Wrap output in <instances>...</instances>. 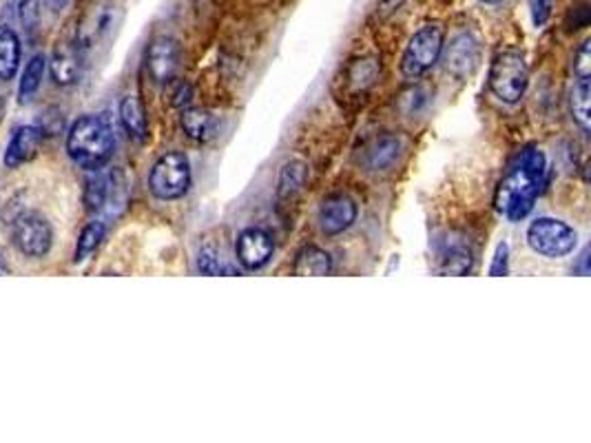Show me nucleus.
<instances>
[{
	"mask_svg": "<svg viewBox=\"0 0 591 443\" xmlns=\"http://www.w3.org/2000/svg\"><path fill=\"white\" fill-rule=\"evenodd\" d=\"M191 182H193V173H191V160L186 153L171 151L157 158L148 173V191L153 197L162 202L180 200L189 194Z\"/></svg>",
	"mask_w": 591,
	"mask_h": 443,
	"instance_id": "3",
	"label": "nucleus"
},
{
	"mask_svg": "<svg viewBox=\"0 0 591 443\" xmlns=\"http://www.w3.org/2000/svg\"><path fill=\"white\" fill-rule=\"evenodd\" d=\"M441 54H443V27L427 23L407 42L401 56V74L406 78H419L436 65Z\"/></svg>",
	"mask_w": 591,
	"mask_h": 443,
	"instance_id": "5",
	"label": "nucleus"
},
{
	"mask_svg": "<svg viewBox=\"0 0 591 443\" xmlns=\"http://www.w3.org/2000/svg\"><path fill=\"white\" fill-rule=\"evenodd\" d=\"M182 129L195 142H209L218 136V118L204 109H184L180 118Z\"/></svg>",
	"mask_w": 591,
	"mask_h": 443,
	"instance_id": "15",
	"label": "nucleus"
},
{
	"mask_svg": "<svg viewBox=\"0 0 591 443\" xmlns=\"http://www.w3.org/2000/svg\"><path fill=\"white\" fill-rule=\"evenodd\" d=\"M480 62V41L474 32L463 29L454 33L445 47V67L454 78H470L479 69Z\"/></svg>",
	"mask_w": 591,
	"mask_h": 443,
	"instance_id": "9",
	"label": "nucleus"
},
{
	"mask_svg": "<svg viewBox=\"0 0 591 443\" xmlns=\"http://www.w3.org/2000/svg\"><path fill=\"white\" fill-rule=\"evenodd\" d=\"M333 273V258L328 250L319 247H306L295 259V276H330Z\"/></svg>",
	"mask_w": 591,
	"mask_h": 443,
	"instance_id": "17",
	"label": "nucleus"
},
{
	"mask_svg": "<svg viewBox=\"0 0 591 443\" xmlns=\"http://www.w3.org/2000/svg\"><path fill=\"white\" fill-rule=\"evenodd\" d=\"M309 180V167L301 160H291L282 167L280 180H277V197L280 200H292Z\"/></svg>",
	"mask_w": 591,
	"mask_h": 443,
	"instance_id": "19",
	"label": "nucleus"
},
{
	"mask_svg": "<svg viewBox=\"0 0 591 443\" xmlns=\"http://www.w3.org/2000/svg\"><path fill=\"white\" fill-rule=\"evenodd\" d=\"M527 244L542 258L556 259L574 253L578 235L563 220L536 218L527 229Z\"/></svg>",
	"mask_w": 591,
	"mask_h": 443,
	"instance_id": "6",
	"label": "nucleus"
},
{
	"mask_svg": "<svg viewBox=\"0 0 591 443\" xmlns=\"http://www.w3.org/2000/svg\"><path fill=\"white\" fill-rule=\"evenodd\" d=\"M113 149L115 133L104 115H80L67 133V153L86 171L107 165Z\"/></svg>",
	"mask_w": 591,
	"mask_h": 443,
	"instance_id": "2",
	"label": "nucleus"
},
{
	"mask_svg": "<svg viewBox=\"0 0 591 443\" xmlns=\"http://www.w3.org/2000/svg\"><path fill=\"white\" fill-rule=\"evenodd\" d=\"M18 16H21L22 29L31 33L40 23V0H21L18 3Z\"/></svg>",
	"mask_w": 591,
	"mask_h": 443,
	"instance_id": "26",
	"label": "nucleus"
},
{
	"mask_svg": "<svg viewBox=\"0 0 591 443\" xmlns=\"http://www.w3.org/2000/svg\"><path fill=\"white\" fill-rule=\"evenodd\" d=\"M104 233H107V224H104L103 220L89 222V224L85 226L83 233H80V238H78V247H76L74 262L80 264V262H85L89 255H94L95 249L103 244Z\"/></svg>",
	"mask_w": 591,
	"mask_h": 443,
	"instance_id": "24",
	"label": "nucleus"
},
{
	"mask_svg": "<svg viewBox=\"0 0 591 443\" xmlns=\"http://www.w3.org/2000/svg\"><path fill=\"white\" fill-rule=\"evenodd\" d=\"M479 3H483V5H498V3H503V0H479Z\"/></svg>",
	"mask_w": 591,
	"mask_h": 443,
	"instance_id": "32",
	"label": "nucleus"
},
{
	"mask_svg": "<svg viewBox=\"0 0 591 443\" xmlns=\"http://www.w3.org/2000/svg\"><path fill=\"white\" fill-rule=\"evenodd\" d=\"M545 153L536 147L525 149L498 186L497 209L512 222L527 218L545 185Z\"/></svg>",
	"mask_w": 591,
	"mask_h": 443,
	"instance_id": "1",
	"label": "nucleus"
},
{
	"mask_svg": "<svg viewBox=\"0 0 591 443\" xmlns=\"http://www.w3.org/2000/svg\"><path fill=\"white\" fill-rule=\"evenodd\" d=\"M574 76H576V78H580V80H591V47H589V41H585L583 47L576 51Z\"/></svg>",
	"mask_w": 591,
	"mask_h": 443,
	"instance_id": "27",
	"label": "nucleus"
},
{
	"mask_svg": "<svg viewBox=\"0 0 591 443\" xmlns=\"http://www.w3.org/2000/svg\"><path fill=\"white\" fill-rule=\"evenodd\" d=\"M45 67H47L45 56H33L31 60L27 62L25 71H22L21 76V83H18V100H21L22 104L29 103L31 95H36L38 89H40L42 76H45Z\"/></svg>",
	"mask_w": 591,
	"mask_h": 443,
	"instance_id": "23",
	"label": "nucleus"
},
{
	"mask_svg": "<svg viewBox=\"0 0 591 443\" xmlns=\"http://www.w3.org/2000/svg\"><path fill=\"white\" fill-rule=\"evenodd\" d=\"M527 85H530V69H527L525 58L518 51L507 50L494 58L492 69H489V89L501 103H521Z\"/></svg>",
	"mask_w": 591,
	"mask_h": 443,
	"instance_id": "4",
	"label": "nucleus"
},
{
	"mask_svg": "<svg viewBox=\"0 0 591 443\" xmlns=\"http://www.w3.org/2000/svg\"><path fill=\"white\" fill-rule=\"evenodd\" d=\"M191 100V86L189 85H177V91L173 94V104H177V107H182V104H186Z\"/></svg>",
	"mask_w": 591,
	"mask_h": 443,
	"instance_id": "30",
	"label": "nucleus"
},
{
	"mask_svg": "<svg viewBox=\"0 0 591 443\" xmlns=\"http://www.w3.org/2000/svg\"><path fill=\"white\" fill-rule=\"evenodd\" d=\"M71 0H45V5H47V9H49L51 14H58V12H62V9L67 7V5H69Z\"/></svg>",
	"mask_w": 591,
	"mask_h": 443,
	"instance_id": "31",
	"label": "nucleus"
},
{
	"mask_svg": "<svg viewBox=\"0 0 591 443\" xmlns=\"http://www.w3.org/2000/svg\"><path fill=\"white\" fill-rule=\"evenodd\" d=\"M354 220H357V204H354L353 197L344 194L326 197L324 204L319 206V215H317L324 235L344 233L354 224Z\"/></svg>",
	"mask_w": 591,
	"mask_h": 443,
	"instance_id": "12",
	"label": "nucleus"
},
{
	"mask_svg": "<svg viewBox=\"0 0 591 443\" xmlns=\"http://www.w3.org/2000/svg\"><path fill=\"white\" fill-rule=\"evenodd\" d=\"M42 131L31 124H22L9 138L7 149H4V167L7 168H18L25 162L36 158L38 147H40Z\"/></svg>",
	"mask_w": 591,
	"mask_h": 443,
	"instance_id": "14",
	"label": "nucleus"
},
{
	"mask_svg": "<svg viewBox=\"0 0 591 443\" xmlns=\"http://www.w3.org/2000/svg\"><path fill=\"white\" fill-rule=\"evenodd\" d=\"M197 271L201 276H239L230 264H226L213 249L204 247L197 255Z\"/></svg>",
	"mask_w": 591,
	"mask_h": 443,
	"instance_id": "25",
	"label": "nucleus"
},
{
	"mask_svg": "<svg viewBox=\"0 0 591 443\" xmlns=\"http://www.w3.org/2000/svg\"><path fill=\"white\" fill-rule=\"evenodd\" d=\"M507 271H509V247L506 242H501L497 247V253H494L492 264H489V276L501 277L507 276Z\"/></svg>",
	"mask_w": 591,
	"mask_h": 443,
	"instance_id": "28",
	"label": "nucleus"
},
{
	"mask_svg": "<svg viewBox=\"0 0 591 443\" xmlns=\"http://www.w3.org/2000/svg\"><path fill=\"white\" fill-rule=\"evenodd\" d=\"M0 273H7V267L3 262H0Z\"/></svg>",
	"mask_w": 591,
	"mask_h": 443,
	"instance_id": "33",
	"label": "nucleus"
},
{
	"mask_svg": "<svg viewBox=\"0 0 591 443\" xmlns=\"http://www.w3.org/2000/svg\"><path fill=\"white\" fill-rule=\"evenodd\" d=\"M21 41L18 33L12 29H3L0 32V80H13L18 74V65H21Z\"/></svg>",
	"mask_w": 591,
	"mask_h": 443,
	"instance_id": "18",
	"label": "nucleus"
},
{
	"mask_svg": "<svg viewBox=\"0 0 591 443\" xmlns=\"http://www.w3.org/2000/svg\"><path fill=\"white\" fill-rule=\"evenodd\" d=\"M401 156V140L397 136H381L374 140L368 149V167L374 171H386Z\"/></svg>",
	"mask_w": 591,
	"mask_h": 443,
	"instance_id": "20",
	"label": "nucleus"
},
{
	"mask_svg": "<svg viewBox=\"0 0 591 443\" xmlns=\"http://www.w3.org/2000/svg\"><path fill=\"white\" fill-rule=\"evenodd\" d=\"M120 122H122L124 131L129 133V138L136 140V142H144L148 136L147 127V113L138 95H127L120 103Z\"/></svg>",
	"mask_w": 591,
	"mask_h": 443,
	"instance_id": "16",
	"label": "nucleus"
},
{
	"mask_svg": "<svg viewBox=\"0 0 591 443\" xmlns=\"http://www.w3.org/2000/svg\"><path fill=\"white\" fill-rule=\"evenodd\" d=\"M13 244L25 258L40 259L54 247V229L45 215L29 211L13 222Z\"/></svg>",
	"mask_w": 591,
	"mask_h": 443,
	"instance_id": "7",
	"label": "nucleus"
},
{
	"mask_svg": "<svg viewBox=\"0 0 591 443\" xmlns=\"http://www.w3.org/2000/svg\"><path fill=\"white\" fill-rule=\"evenodd\" d=\"M180 69V45L171 36L153 38L147 47V71L157 85H169Z\"/></svg>",
	"mask_w": 591,
	"mask_h": 443,
	"instance_id": "10",
	"label": "nucleus"
},
{
	"mask_svg": "<svg viewBox=\"0 0 591 443\" xmlns=\"http://www.w3.org/2000/svg\"><path fill=\"white\" fill-rule=\"evenodd\" d=\"M439 259V271L445 273V276H468L474 264L472 250L465 247V244H448Z\"/></svg>",
	"mask_w": 591,
	"mask_h": 443,
	"instance_id": "21",
	"label": "nucleus"
},
{
	"mask_svg": "<svg viewBox=\"0 0 591 443\" xmlns=\"http://www.w3.org/2000/svg\"><path fill=\"white\" fill-rule=\"evenodd\" d=\"M124 182L120 171L104 167L94 168L86 180L85 186V204L91 213H103V211H112V206L122 200Z\"/></svg>",
	"mask_w": 591,
	"mask_h": 443,
	"instance_id": "8",
	"label": "nucleus"
},
{
	"mask_svg": "<svg viewBox=\"0 0 591 443\" xmlns=\"http://www.w3.org/2000/svg\"><path fill=\"white\" fill-rule=\"evenodd\" d=\"M273 238L264 229L257 226H248L242 233L237 235V242H235V255H237V262L242 264L248 271H257V268L266 267L273 258Z\"/></svg>",
	"mask_w": 591,
	"mask_h": 443,
	"instance_id": "11",
	"label": "nucleus"
},
{
	"mask_svg": "<svg viewBox=\"0 0 591 443\" xmlns=\"http://www.w3.org/2000/svg\"><path fill=\"white\" fill-rule=\"evenodd\" d=\"M591 80H574L569 94V104H571V115H574V122L583 129L585 133H589L591 127V109H589V95H591Z\"/></svg>",
	"mask_w": 591,
	"mask_h": 443,
	"instance_id": "22",
	"label": "nucleus"
},
{
	"mask_svg": "<svg viewBox=\"0 0 591 443\" xmlns=\"http://www.w3.org/2000/svg\"><path fill=\"white\" fill-rule=\"evenodd\" d=\"M551 5H554V0H530L532 18H534L536 27L545 25L547 18H550L551 14Z\"/></svg>",
	"mask_w": 591,
	"mask_h": 443,
	"instance_id": "29",
	"label": "nucleus"
},
{
	"mask_svg": "<svg viewBox=\"0 0 591 443\" xmlns=\"http://www.w3.org/2000/svg\"><path fill=\"white\" fill-rule=\"evenodd\" d=\"M83 47L78 42H65V45L58 47L49 62L51 78L60 86L78 83L80 76H83Z\"/></svg>",
	"mask_w": 591,
	"mask_h": 443,
	"instance_id": "13",
	"label": "nucleus"
}]
</instances>
